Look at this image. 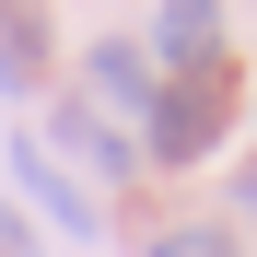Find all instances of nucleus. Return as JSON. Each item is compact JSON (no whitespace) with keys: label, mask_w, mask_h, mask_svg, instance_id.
I'll return each mask as SVG.
<instances>
[{"label":"nucleus","mask_w":257,"mask_h":257,"mask_svg":"<svg viewBox=\"0 0 257 257\" xmlns=\"http://www.w3.org/2000/svg\"><path fill=\"white\" fill-rule=\"evenodd\" d=\"M222 117H234V70H187V82H164L152 94V164H199L210 141H222Z\"/></svg>","instance_id":"1"},{"label":"nucleus","mask_w":257,"mask_h":257,"mask_svg":"<svg viewBox=\"0 0 257 257\" xmlns=\"http://www.w3.org/2000/svg\"><path fill=\"white\" fill-rule=\"evenodd\" d=\"M152 59L164 70H222V0H164V12H152Z\"/></svg>","instance_id":"2"},{"label":"nucleus","mask_w":257,"mask_h":257,"mask_svg":"<svg viewBox=\"0 0 257 257\" xmlns=\"http://www.w3.org/2000/svg\"><path fill=\"white\" fill-rule=\"evenodd\" d=\"M12 176H24V199L47 210L59 234H105V222H94V199H82V187L59 176V164H47V141H12Z\"/></svg>","instance_id":"3"},{"label":"nucleus","mask_w":257,"mask_h":257,"mask_svg":"<svg viewBox=\"0 0 257 257\" xmlns=\"http://www.w3.org/2000/svg\"><path fill=\"white\" fill-rule=\"evenodd\" d=\"M82 82H94L105 105H128V117H152V94H164V82H152V59H141V47H94V59H82Z\"/></svg>","instance_id":"4"},{"label":"nucleus","mask_w":257,"mask_h":257,"mask_svg":"<svg viewBox=\"0 0 257 257\" xmlns=\"http://www.w3.org/2000/svg\"><path fill=\"white\" fill-rule=\"evenodd\" d=\"M59 141H70L82 164H94V176H128V141H117V128H105L94 105H59Z\"/></svg>","instance_id":"5"},{"label":"nucleus","mask_w":257,"mask_h":257,"mask_svg":"<svg viewBox=\"0 0 257 257\" xmlns=\"http://www.w3.org/2000/svg\"><path fill=\"white\" fill-rule=\"evenodd\" d=\"M152 257H245L234 222H176V234H152Z\"/></svg>","instance_id":"6"},{"label":"nucleus","mask_w":257,"mask_h":257,"mask_svg":"<svg viewBox=\"0 0 257 257\" xmlns=\"http://www.w3.org/2000/svg\"><path fill=\"white\" fill-rule=\"evenodd\" d=\"M0 82H12V94H24V82H35V24H24V12L0 24Z\"/></svg>","instance_id":"7"},{"label":"nucleus","mask_w":257,"mask_h":257,"mask_svg":"<svg viewBox=\"0 0 257 257\" xmlns=\"http://www.w3.org/2000/svg\"><path fill=\"white\" fill-rule=\"evenodd\" d=\"M0 257H35V234H24V210L0 199Z\"/></svg>","instance_id":"8"},{"label":"nucleus","mask_w":257,"mask_h":257,"mask_svg":"<svg viewBox=\"0 0 257 257\" xmlns=\"http://www.w3.org/2000/svg\"><path fill=\"white\" fill-rule=\"evenodd\" d=\"M234 210H245V222H257V164H245V176H234Z\"/></svg>","instance_id":"9"}]
</instances>
